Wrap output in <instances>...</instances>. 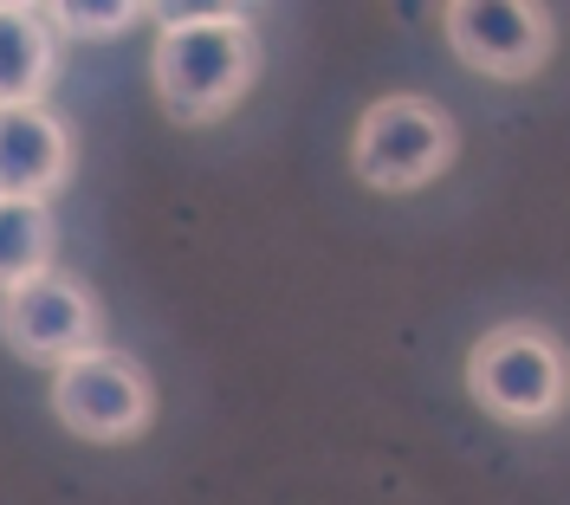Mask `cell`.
<instances>
[{"label":"cell","instance_id":"cell-11","mask_svg":"<svg viewBox=\"0 0 570 505\" xmlns=\"http://www.w3.org/2000/svg\"><path fill=\"white\" fill-rule=\"evenodd\" d=\"M259 0H149L156 33L163 27H202V20H253Z\"/></svg>","mask_w":570,"mask_h":505},{"label":"cell","instance_id":"cell-7","mask_svg":"<svg viewBox=\"0 0 570 505\" xmlns=\"http://www.w3.org/2000/svg\"><path fill=\"white\" fill-rule=\"evenodd\" d=\"M71 181V123L46 105H0V201H46Z\"/></svg>","mask_w":570,"mask_h":505},{"label":"cell","instance_id":"cell-10","mask_svg":"<svg viewBox=\"0 0 570 505\" xmlns=\"http://www.w3.org/2000/svg\"><path fill=\"white\" fill-rule=\"evenodd\" d=\"M39 13L66 39H110V33H130L137 20H149V0H46Z\"/></svg>","mask_w":570,"mask_h":505},{"label":"cell","instance_id":"cell-3","mask_svg":"<svg viewBox=\"0 0 570 505\" xmlns=\"http://www.w3.org/2000/svg\"><path fill=\"white\" fill-rule=\"evenodd\" d=\"M454 156H461V130L422 91L376 98L351 130V176L376 195H415V188L448 176Z\"/></svg>","mask_w":570,"mask_h":505},{"label":"cell","instance_id":"cell-1","mask_svg":"<svg viewBox=\"0 0 570 505\" xmlns=\"http://www.w3.org/2000/svg\"><path fill=\"white\" fill-rule=\"evenodd\" d=\"M149 78L169 123H220L259 78V33L253 20H202V27H163L149 52Z\"/></svg>","mask_w":570,"mask_h":505},{"label":"cell","instance_id":"cell-9","mask_svg":"<svg viewBox=\"0 0 570 505\" xmlns=\"http://www.w3.org/2000/svg\"><path fill=\"white\" fill-rule=\"evenodd\" d=\"M59 259V215L52 201H0V298L52 273Z\"/></svg>","mask_w":570,"mask_h":505},{"label":"cell","instance_id":"cell-5","mask_svg":"<svg viewBox=\"0 0 570 505\" xmlns=\"http://www.w3.org/2000/svg\"><path fill=\"white\" fill-rule=\"evenodd\" d=\"M441 39L454 46L466 72L493 85H525L551 66L558 52V20L544 0H448L441 7Z\"/></svg>","mask_w":570,"mask_h":505},{"label":"cell","instance_id":"cell-2","mask_svg":"<svg viewBox=\"0 0 570 505\" xmlns=\"http://www.w3.org/2000/svg\"><path fill=\"white\" fill-rule=\"evenodd\" d=\"M466 396L499 428H551L570 408V350L544 325H493L466 350Z\"/></svg>","mask_w":570,"mask_h":505},{"label":"cell","instance_id":"cell-12","mask_svg":"<svg viewBox=\"0 0 570 505\" xmlns=\"http://www.w3.org/2000/svg\"><path fill=\"white\" fill-rule=\"evenodd\" d=\"M0 7H46V0H0Z\"/></svg>","mask_w":570,"mask_h":505},{"label":"cell","instance_id":"cell-6","mask_svg":"<svg viewBox=\"0 0 570 505\" xmlns=\"http://www.w3.org/2000/svg\"><path fill=\"white\" fill-rule=\"evenodd\" d=\"M0 337L20 363H46L59 369L66 357L91 350L105 337V311H98V291L85 286L78 273L52 266L27 286H13L0 298Z\"/></svg>","mask_w":570,"mask_h":505},{"label":"cell","instance_id":"cell-8","mask_svg":"<svg viewBox=\"0 0 570 505\" xmlns=\"http://www.w3.org/2000/svg\"><path fill=\"white\" fill-rule=\"evenodd\" d=\"M59 27L39 7H0V105H39L59 72Z\"/></svg>","mask_w":570,"mask_h":505},{"label":"cell","instance_id":"cell-4","mask_svg":"<svg viewBox=\"0 0 570 505\" xmlns=\"http://www.w3.org/2000/svg\"><path fill=\"white\" fill-rule=\"evenodd\" d=\"M52 415H59L66 434L91 440V447H124V440L149 434V422H156V383L137 357L91 344V350L59 363Z\"/></svg>","mask_w":570,"mask_h":505}]
</instances>
